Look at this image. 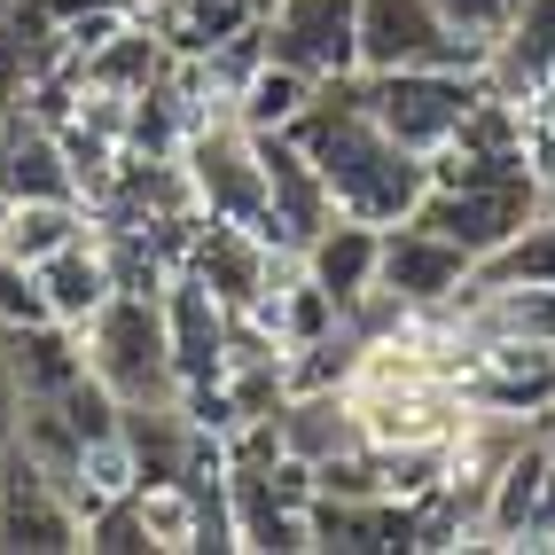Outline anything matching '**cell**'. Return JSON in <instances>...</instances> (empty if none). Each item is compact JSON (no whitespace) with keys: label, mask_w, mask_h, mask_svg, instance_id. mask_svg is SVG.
Listing matches in <instances>:
<instances>
[{"label":"cell","mask_w":555,"mask_h":555,"mask_svg":"<svg viewBox=\"0 0 555 555\" xmlns=\"http://www.w3.org/2000/svg\"><path fill=\"white\" fill-rule=\"evenodd\" d=\"M165 337H172L180 399L219 391V376H228V360H235V313H228V298H219L196 267H180L165 282Z\"/></svg>","instance_id":"7"},{"label":"cell","mask_w":555,"mask_h":555,"mask_svg":"<svg viewBox=\"0 0 555 555\" xmlns=\"http://www.w3.org/2000/svg\"><path fill=\"white\" fill-rule=\"evenodd\" d=\"M516 547H555V454H547V477H540V501H532V525Z\"/></svg>","instance_id":"25"},{"label":"cell","mask_w":555,"mask_h":555,"mask_svg":"<svg viewBox=\"0 0 555 555\" xmlns=\"http://www.w3.org/2000/svg\"><path fill=\"white\" fill-rule=\"evenodd\" d=\"M180 165H189V189L204 204V219H228V228H250L274 243V196H267V150H258V133L235 118V109H219L204 118L189 141H180ZM282 250V243H274Z\"/></svg>","instance_id":"2"},{"label":"cell","mask_w":555,"mask_h":555,"mask_svg":"<svg viewBox=\"0 0 555 555\" xmlns=\"http://www.w3.org/2000/svg\"><path fill=\"white\" fill-rule=\"evenodd\" d=\"M274 63H298L306 79H352L360 70V0H282L258 16Z\"/></svg>","instance_id":"10"},{"label":"cell","mask_w":555,"mask_h":555,"mask_svg":"<svg viewBox=\"0 0 555 555\" xmlns=\"http://www.w3.org/2000/svg\"><path fill=\"white\" fill-rule=\"evenodd\" d=\"M16 430H24V391H16L9 367H0V462L16 454Z\"/></svg>","instance_id":"26"},{"label":"cell","mask_w":555,"mask_h":555,"mask_svg":"<svg viewBox=\"0 0 555 555\" xmlns=\"http://www.w3.org/2000/svg\"><path fill=\"white\" fill-rule=\"evenodd\" d=\"M87 547H94V555H141V547H157L141 501H109V508H94V516H87Z\"/></svg>","instance_id":"23"},{"label":"cell","mask_w":555,"mask_h":555,"mask_svg":"<svg viewBox=\"0 0 555 555\" xmlns=\"http://www.w3.org/2000/svg\"><path fill=\"white\" fill-rule=\"evenodd\" d=\"M540 204H547L540 172L532 165H508V172H486V180H438V189L415 204V219H423L430 235L462 243L477 267H486L493 250H508L540 219Z\"/></svg>","instance_id":"4"},{"label":"cell","mask_w":555,"mask_h":555,"mask_svg":"<svg viewBox=\"0 0 555 555\" xmlns=\"http://www.w3.org/2000/svg\"><path fill=\"white\" fill-rule=\"evenodd\" d=\"M243 9H250V16H274V9H282V0H243Z\"/></svg>","instance_id":"27"},{"label":"cell","mask_w":555,"mask_h":555,"mask_svg":"<svg viewBox=\"0 0 555 555\" xmlns=\"http://www.w3.org/2000/svg\"><path fill=\"white\" fill-rule=\"evenodd\" d=\"M31 196H79V165L63 150V126L40 109H9L0 118V204H31Z\"/></svg>","instance_id":"12"},{"label":"cell","mask_w":555,"mask_h":555,"mask_svg":"<svg viewBox=\"0 0 555 555\" xmlns=\"http://www.w3.org/2000/svg\"><path fill=\"white\" fill-rule=\"evenodd\" d=\"M94 228V204L79 196H31V204H0V250L9 258H31L40 267L48 250H63L70 235Z\"/></svg>","instance_id":"18"},{"label":"cell","mask_w":555,"mask_h":555,"mask_svg":"<svg viewBox=\"0 0 555 555\" xmlns=\"http://www.w3.org/2000/svg\"><path fill=\"white\" fill-rule=\"evenodd\" d=\"M40 282H48V306L63 328H87L109 298H118V267H109V243H102V219L87 235H70L63 250L40 258Z\"/></svg>","instance_id":"15"},{"label":"cell","mask_w":555,"mask_h":555,"mask_svg":"<svg viewBox=\"0 0 555 555\" xmlns=\"http://www.w3.org/2000/svg\"><path fill=\"white\" fill-rule=\"evenodd\" d=\"M462 345H525V352H555V282H532V274H508V282H486L469 274V289L447 306Z\"/></svg>","instance_id":"9"},{"label":"cell","mask_w":555,"mask_h":555,"mask_svg":"<svg viewBox=\"0 0 555 555\" xmlns=\"http://www.w3.org/2000/svg\"><path fill=\"white\" fill-rule=\"evenodd\" d=\"M40 321H55L40 267H31V258H9V250H0V328H40Z\"/></svg>","instance_id":"22"},{"label":"cell","mask_w":555,"mask_h":555,"mask_svg":"<svg viewBox=\"0 0 555 555\" xmlns=\"http://www.w3.org/2000/svg\"><path fill=\"white\" fill-rule=\"evenodd\" d=\"M486 87L525 109H555V0L516 9V24L486 48Z\"/></svg>","instance_id":"13"},{"label":"cell","mask_w":555,"mask_h":555,"mask_svg":"<svg viewBox=\"0 0 555 555\" xmlns=\"http://www.w3.org/2000/svg\"><path fill=\"white\" fill-rule=\"evenodd\" d=\"M516 9H525V0H438V16H447L462 40H477V48H493L516 24Z\"/></svg>","instance_id":"24"},{"label":"cell","mask_w":555,"mask_h":555,"mask_svg":"<svg viewBox=\"0 0 555 555\" xmlns=\"http://www.w3.org/2000/svg\"><path fill=\"white\" fill-rule=\"evenodd\" d=\"M306 258V274L328 289V298H337V313L352 321L367 298H376V267H384V228L376 219H352V211H337L328 219V228L298 250Z\"/></svg>","instance_id":"14"},{"label":"cell","mask_w":555,"mask_h":555,"mask_svg":"<svg viewBox=\"0 0 555 555\" xmlns=\"http://www.w3.org/2000/svg\"><path fill=\"white\" fill-rule=\"evenodd\" d=\"M406 63H447L486 70V48L438 16V0H360V70H406Z\"/></svg>","instance_id":"6"},{"label":"cell","mask_w":555,"mask_h":555,"mask_svg":"<svg viewBox=\"0 0 555 555\" xmlns=\"http://www.w3.org/2000/svg\"><path fill=\"white\" fill-rule=\"evenodd\" d=\"M0 547H24V555L87 547V516H79V501H70L24 447L0 462Z\"/></svg>","instance_id":"11"},{"label":"cell","mask_w":555,"mask_h":555,"mask_svg":"<svg viewBox=\"0 0 555 555\" xmlns=\"http://www.w3.org/2000/svg\"><path fill=\"white\" fill-rule=\"evenodd\" d=\"M289 141L321 165L337 211H352V219L399 228V219H415V204L430 196V157H415L406 141H391L376 126V109L360 94V70L352 79H321L313 109L289 126Z\"/></svg>","instance_id":"1"},{"label":"cell","mask_w":555,"mask_h":555,"mask_svg":"<svg viewBox=\"0 0 555 555\" xmlns=\"http://www.w3.org/2000/svg\"><path fill=\"white\" fill-rule=\"evenodd\" d=\"M540 477H547V438L532 430L493 477V501H486V547H516L532 525V501H540Z\"/></svg>","instance_id":"19"},{"label":"cell","mask_w":555,"mask_h":555,"mask_svg":"<svg viewBox=\"0 0 555 555\" xmlns=\"http://www.w3.org/2000/svg\"><path fill=\"white\" fill-rule=\"evenodd\" d=\"M141 486H150V477H141V454H133L126 430L87 438V447H79V469H70V501H79V516H94L109 501H133Z\"/></svg>","instance_id":"21"},{"label":"cell","mask_w":555,"mask_h":555,"mask_svg":"<svg viewBox=\"0 0 555 555\" xmlns=\"http://www.w3.org/2000/svg\"><path fill=\"white\" fill-rule=\"evenodd\" d=\"M313 94H321V79H306L298 63H274V55H267V63L250 70V87L235 94V118H243L250 133H289V126L313 109Z\"/></svg>","instance_id":"20"},{"label":"cell","mask_w":555,"mask_h":555,"mask_svg":"<svg viewBox=\"0 0 555 555\" xmlns=\"http://www.w3.org/2000/svg\"><path fill=\"white\" fill-rule=\"evenodd\" d=\"M87 367L118 391L126 406L141 399H180V376H172V337H165V298H141V289H118L87 328Z\"/></svg>","instance_id":"3"},{"label":"cell","mask_w":555,"mask_h":555,"mask_svg":"<svg viewBox=\"0 0 555 555\" xmlns=\"http://www.w3.org/2000/svg\"><path fill=\"white\" fill-rule=\"evenodd\" d=\"M477 274V258L447 235H430L423 219H399L384 228V267H376V289L399 306V313H447Z\"/></svg>","instance_id":"8"},{"label":"cell","mask_w":555,"mask_h":555,"mask_svg":"<svg viewBox=\"0 0 555 555\" xmlns=\"http://www.w3.org/2000/svg\"><path fill=\"white\" fill-rule=\"evenodd\" d=\"M0 118H9V109H0Z\"/></svg>","instance_id":"28"},{"label":"cell","mask_w":555,"mask_h":555,"mask_svg":"<svg viewBox=\"0 0 555 555\" xmlns=\"http://www.w3.org/2000/svg\"><path fill=\"white\" fill-rule=\"evenodd\" d=\"M345 447H360V415H352L345 384H321V391H289L282 399V454L328 462V454H345Z\"/></svg>","instance_id":"17"},{"label":"cell","mask_w":555,"mask_h":555,"mask_svg":"<svg viewBox=\"0 0 555 555\" xmlns=\"http://www.w3.org/2000/svg\"><path fill=\"white\" fill-rule=\"evenodd\" d=\"M360 94L376 109V126L406 141L415 157L447 150L462 133L469 102L486 94V70H447V63H406V70H360Z\"/></svg>","instance_id":"5"},{"label":"cell","mask_w":555,"mask_h":555,"mask_svg":"<svg viewBox=\"0 0 555 555\" xmlns=\"http://www.w3.org/2000/svg\"><path fill=\"white\" fill-rule=\"evenodd\" d=\"M0 367L16 376L24 399H55L63 384H79V376H87V345H79V328H63V321L0 328Z\"/></svg>","instance_id":"16"}]
</instances>
